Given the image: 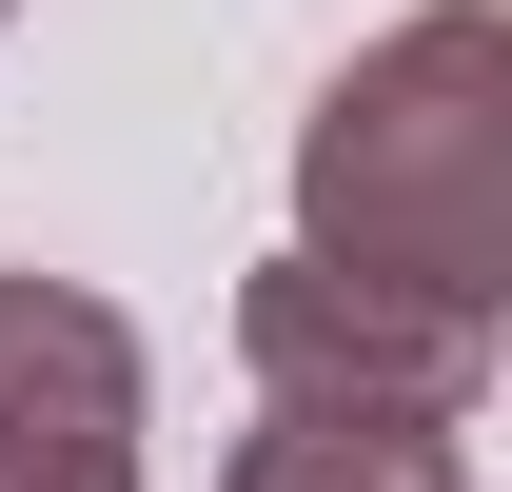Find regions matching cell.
<instances>
[{
    "instance_id": "1",
    "label": "cell",
    "mask_w": 512,
    "mask_h": 492,
    "mask_svg": "<svg viewBox=\"0 0 512 492\" xmlns=\"http://www.w3.org/2000/svg\"><path fill=\"white\" fill-rule=\"evenodd\" d=\"M296 256L355 296H414L453 335H493L512 296V20L434 0L316 99L296 138Z\"/></svg>"
},
{
    "instance_id": "2",
    "label": "cell",
    "mask_w": 512,
    "mask_h": 492,
    "mask_svg": "<svg viewBox=\"0 0 512 492\" xmlns=\"http://www.w3.org/2000/svg\"><path fill=\"white\" fill-rule=\"evenodd\" d=\"M237 355H256V414H453V433H473L493 335H453V315H414V296H355V276H316V256H276V276H237Z\"/></svg>"
},
{
    "instance_id": "3",
    "label": "cell",
    "mask_w": 512,
    "mask_h": 492,
    "mask_svg": "<svg viewBox=\"0 0 512 492\" xmlns=\"http://www.w3.org/2000/svg\"><path fill=\"white\" fill-rule=\"evenodd\" d=\"M0 492H138V335L79 276H0Z\"/></svg>"
},
{
    "instance_id": "4",
    "label": "cell",
    "mask_w": 512,
    "mask_h": 492,
    "mask_svg": "<svg viewBox=\"0 0 512 492\" xmlns=\"http://www.w3.org/2000/svg\"><path fill=\"white\" fill-rule=\"evenodd\" d=\"M217 492H473L453 414H256L217 453Z\"/></svg>"
},
{
    "instance_id": "5",
    "label": "cell",
    "mask_w": 512,
    "mask_h": 492,
    "mask_svg": "<svg viewBox=\"0 0 512 492\" xmlns=\"http://www.w3.org/2000/svg\"><path fill=\"white\" fill-rule=\"evenodd\" d=\"M0 20H20V0H0Z\"/></svg>"
}]
</instances>
